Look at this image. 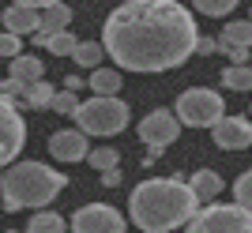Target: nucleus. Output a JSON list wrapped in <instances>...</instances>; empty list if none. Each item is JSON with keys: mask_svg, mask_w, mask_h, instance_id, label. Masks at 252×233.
<instances>
[{"mask_svg": "<svg viewBox=\"0 0 252 233\" xmlns=\"http://www.w3.org/2000/svg\"><path fill=\"white\" fill-rule=\"evenodd\" d=\"M200 30L181 0H125L102 23V45L125 72H169L196 53Z\"/></svg>", "mask_w": 252, "mask_h": 233, "instance_id": "obj_1", "label": "nucleus"}, {"mask_svg": "<svg viewBox=\"0 0 252 233\" xmlns=\"http://www.w3.org/2000/svg\"><path fill=\"white\" fill-rule=\"evenodd\" d=\"M200 211L196 192L181 177H147L128 196V218L143 233H173Z\"/></svg>", "mask_w": 252, "mask_h": 233, "instance_id": "obj_2", "label": "nucleus"}, {"mask_svg": "<svg viewBox=\"0 0 252 233\" xmlns=\"http://www.w3.org/2000/svg\"><path fill=\"white\" fill-rule=\"evenodd\" d=\"M64 184H68V177L45 162H15L0 173V203H4V211L45 207L64 192Z\"/></svg>", "mask_w": 252, "mask_h": 233, "instance_id": "obj_3", "label": "nucleus"}, {"mask_svg": "<svg viewBox=\"0 0 252 233\" xmlns=\"http://www.w3.org/2000/svg\"><path fill=\"white\" fill-rule=\"evenodd\" d=\"M128 116H132V109L121 102V98H87L83 106H79V113H75V124H79V132L83 136H117V132H125L128 128Z\"/></svg>", "mask_w": 252, "mask_h": 233, "instance_id": "obj_4", "label": "nucleus"}, {"mask_svg": "<svg viewBox=\"0 0 252 233\" xmlns=\"http://www.w3.org/2000/svg\"><path fill=\"white\" fill-rule=\"evenodd\" d=\"M185 233H252V211L241 203H207L192 214Z\"/></svg>", "mask_w": 252, "mask_h": 233, "instance_id": "obj_5", "label": "nucleus"}, {"mask_svg": "<svg viewBox=\"0 0 252 233\" xmlns=\"http://www.w3.org/2000/svg\"><path fill=\"white\" fill-rule=\"evenodd\" d=\"M173 113H177L181 128H215L222 116H226V109H222L219 90H207V87H192V90H185V94L177 98Z\"/></svg>", "mask_w": 252, "mask_h": 233, "instance_id": "obj_6", "label": "nucleus"}, {"mask_svg": "<svg viewBox=\"0 0 252 233\" xmlns=\"http://www.w3.org/2000/svg\"><path fill=\"white\" fill-rule=\"evenodd\" d=\"M139 139L147 143V162H155L162 150L169 147V143H177V136H181V120H177V113L173 109H155V113H147L143 120H139Z\"/></svg>", "mask_w": 252, "mask_h": 233, "instance_id": "obj_7", "label": "nucleus"}, {"mask_svg": "<svg viewBox=\"0 0 252 233\" xmlns=\"http://www.w3.org/2000/svg\"><path fill=\"white\" fill-rule=\"evenodd\" d=\"M23 147H27V120L15 109V102L0 98V173L8 166H15Z\"/></svg>", "mask_w": 252, "mask_h": 233, "instance_id": "obj_8", "label": "nucleus"}, {"mask_svg": "<svg viewBox=\"0 0 252 233\" xmlns=\"http://www.w3.org/2000/svg\"><path fill=\"white\" fill-rule=\"evenodd\" d=\"M125 214L109 203H87L72 214V233H125Z\"/></svg>", "mask_w": 252, "mask_h": 233, "instance_id": "obj_9", "label": "nucleus"}, {"mask_svg": "<svg viewBox=\"0 0 252 233\" xmlns=\"http://www.w3.org/2000/svg\"><path fill=\"white\" fill-rule=\"evenodd\" d=\"M211 143L219 150H245L252 147V120L249 116H222L211 128Z\"/></svg>", "mask_w": 252, "mask_h": 233, "instance_id": "obj_10", "label": "nucleus"}, {"mask_svg": "<svg viewBox=\"0 0 252 233\" xmlns=\"http://www.w3.org/2000/svg\"><path fill=\"white\" fill-rule=\"evenodd\" d=\"M91 136H83L79 128H64V132H53L49 136V154L57 162H83L91 154Z\"/></svg>", "mask_w": 252, "mask_h": 233, "instance_id": "obj_11", "label": "nucleus"}, {"mask_svg": "<svg viewBox=\"0 0 252 233\" xmlns=\"http://www.w3.org/2000/svg\"><path fill=\"white\" fill-rule=\"evenodd\" d=\"M68 23H72V8L68 4H53V8L42 11V23H38V30H34V45L38 49H45V42H49L53 34H64L68 30Z\"/></svg>", "mask_w": 252, "mask_h": 233, "instance_id": "obj_12", "label": "nucleus"}, {"mask_svg": "<svg viewBox=\"0 0 252 233\" xmlns=\"http://www.w3.org/2000/svg\"><path fill=\"white\" fill-rule=\"evenodd\" d=\"M0 23H4V30L8 34H34L38 30V23H42V11L34 8H23V4H11V8H4V15H0Z\"/></svg>", "mask_w": 252, "mask_h": 233, "instance_id": "obj_13", "label": "nucleus"}, {"mask_svg": "<svg viewBox=\"0 0 252 233\" xmlns=\"http://www.w3.org/2000/svg\"><path fill=\"white\" fill-rule=\"evenodd\" d=\"M8 79L31 87V83H38V79H45V64L38 60L34 53H19V57H11V60H8Z\"/></svg>", "mask_w": 252, "mask_h": 233, "instance_id": "obj_14", "label": "nucleus"}, {"mask_svg": "<svg viewBox=\"0 0 252 233\" xmlns=\"http://www.w3.org/2000/svg\"><path fill=\"white\" fill-rule=\"evenodd\" d=\"M252 45V19H233L222 27L219 49H249Z\"/></svg>", "mask_w": 252, "mask_h": 233, "instance_id": "obj_15", "label": "nucleus"}, {"mask_svg": "<svg viewBox=\"0 0 252 233\" xmlns=\"http://www.w3.org/2000/svg\"><path fill=\"white\" fill-rule=\"evenodd\" d=\"M189 188L196 192V200H200V203H211L222 192V177L215 170H196V173H189Z\"/></svg>", "mask_w": 252, "mask_h": 233, "instance_id": "obj_16", "label": "nucleus"}, {"mask_svg": "<svg viewBox=\"0 0 252 233\" xmlns=\"http://www.w3.org/2000/svg\"><path fill=\"white\" fill-rule=\"evenodd\" d=\"M87 87L102 98H117V90H121V72H117V68H94V75L87 79Z\"/></svg>", "mask_w": 252, "mask_h": 233, "instance_id": "obj_17", "label": "nucleus"}, {"mask_svg": "<svg viewBox=\"0 0 252 233\" xmlns=\"http://www.w3.org/2000/svg\"><path fill=\"white\" fill-rule=\"evenodd\" d=\"M53 98H57V90H53V83H45V79L23 87V106H31V109H49Z\"/></svg>", "mask_w": 252, "mask_h": 233, "instance_id": "obj_18", "label": "nucleus"}, {"mask_svg": "<svg viewBox=\"0 0 252 233\" xmlns=\"http://www.w3.org/2000/svg\"><path fill=\"white\" fill-rule=\"evenodd\" d=\"M64 230H68V222H64L57 211H38L31 222H27L23 233H64Z\"/></svg>", "mask_w": 252, "mask_h": 233, "instance_id": "obj_19", "label": "nucleus"}, {"mask_svg": "<svg viewBox=\"0 0 252 233\" xmlns=\"http://www.w3.org/2000/svg\"><path fill=\"white\" fill-rule=\"evenodd\" d=\"M72 57H75V64H79V68H102L105 45H102V42H79Z\"/></svg>", "mask_w": 252, "mask_h": 233, "instance_id": "obj_20", "label": "nucleus"}, {"mask_svg": "<svg viewBox=\"0 0 252 233\" xmlns=\"http://www.w3.org/2000/svg\"><path fill=\"white\" fill-rule=\"evenodd\" d=\"M222 83L230 87V90H252V68L249 64H230L222 72Z\"/></svg>", "mask_w": 252, "mask_h": 233, "instance_id": "obj_21", "label": "nucleus"}, {"mask_svg": "<svg viewBox=\"0 0 252 233\" xmlns=\"http://www.w3.org/2000/svg\"><path fill=\"white\" fill-rule=\"evenodd\" d=\"M87 162H91V166H94L98 173H105V170H117V162H121V154H117V147H91Z\"/></svg>", "mask_w": 252, "mask_h": 233, "instance_id": "obj_22", "label": "nucleus"}, {"mask_svg": "<svg viewBox=\"0 0 252 233\" xmlns=\"http://www.w3.org/2000/svg\"><path fill=\"white\" fill-rule=\"evenodd\" d=\"M192 4H196V11H200V15H211V19H222V15H230V11L237 8L241 0H192Z\"/></svg>", "mask_w": 252, "mask_h": 233, "instance_id": "obj_23", "label": "nucleus"}, {"mask_svg": "<svg viewBox=\"0 0 252 233\" xmlns=\"http://www.w3.org/2000/svg\"><path fill=\"white\" fill-rule=\"evenodd\" d=\"M79 106H83V102H79V94H75V90H57V98H53V113H61V116H75L79 113Z\"/></svg>", "mask_w": 252, "mask_h": 233, "instance_id": "obj_24", "label": "nucleus"}, {"mask_svg": "<svg viewBox=\"0 0 252 233\" xmlns=\"http://www.w3.org/2000/svg\"><path fill=\"white\" fill-rule=\"evenodd\" d=\"M233 203H241L245 211H252V170H245L233 180Z\"/></svg>", "mask_w": 252, "mask_h": 233, "instance_id": "obj_25", "label": "nucleus"}, {"mask_svg": "<svg viewBox=\"0 0 252 233\" xmlns=\"http://www.w3.org/2000/svg\"><path fill=\"white\" fill-rule=\"evenodd\" d=\"M75 45H79V42H75V34H68V30H64V34H53L49 42H45V53L72 57V53H75Z\"/></svg>", "mask_w": 252, "mask_h": 233, "instance_id": "obj_26", "label": "nucleus"}, {"mask_svg": "<svg viewBox=\"0 0 252 233\" xmlns=\"http://www.w3.org/2000/svg\"><path fill=\"white\" fill-rule=\"evenodd\" d=\"M19 53H23V38L4 30V34H0V57H8V60H11V57H19Z\"/></svg>", "mask_w": 252, "mask_h": 233, "instance_id": "obj_27", "label": "nucleus"}, {"mask_svg": "<svg viewBox=\"0 0 252 233\" xmlns=\"http://www.w3.org/2000/svg\"><path fill=\"white\" fill-rule=\"evenodd\" d=\"M11 4H23V8H34V11H45L53 4H61V0H11Z\"/></svg>", "mask_w": 252, "mask_h": 233, "instance_id": "obj_28", "label": "nucleus"}, {"mask_svg": "<svg viewBox=\"0 0 252 233\" xmlns=\"http://www.w3.org/2000/svg\"><path fill=\"white\" fill-rule=\"evenodd\" d=\"M83 87H87V79H79V75H64V90H75V94H79V90H83Z\"/></svg>", "mask_w": 252, "mask_h": 233, "instance_id": "obj_29", "label": "nucleus"}, {"mask_svg": "<svg viewBox=\"0 0 252 233\" xmlns=\"http://www.w3.org/2000/svg\"><path fill=\"white\" fill-rule=\"evenodd\" d=\"M215 49H219V38H200V42H196V53H215Z\"/></svg>", "mask_w": 252, "mask_h": 233, "instance_id": "obj_30", "label": "nucleus"}, {"mask_svg": "<svg viewBox=\"0 0 252 233\" xmlns=\"http://www.w3.org/2000/svg\"><path fill=\"white\" fill-rule=\"evenodd\" d=\"M102 184H105V188H117V184H121V170H105L102 173Z\"/></svg>", "mask_w": 252, "mask_h": 233, "instance_id": "obj_31", "label": "nucleus"}, {"mask_svg": "<svg viewBox=\"0 0 252 233\" xmlns=\"http://www.w3.org/2000/svg\"><path fill=\"white\" fill-rule=\"evenodd\" d=\"M222 53L230 57L233 64H245V60H249V49H222Z\"/></svg>", "mask_w": 252, "mask_h": 233, "instance_id": "obj_32", "label": "nucleus"}, {"mask_svg": "<svg viewBox=\"0 0 252 233\" xmlns=\"http://www.w3.org/2000/svg\"><path fill=\"white\" fill-rule=\"evenodd\" d=\"M249 19H252V15H249Z\"/></svg>", "mask_w": 252, "mask_h": 233, "instance_id": "obj_33", "label": "nucleus"}, {"mask_svg": "<svg viewBox=\"0 0 252 233\" xmlns=\"http://www.w3.org/2000/svg\"><path fill=\"white\" fill-rule=\"evenodd\" d=\"M249 113H252V109H249Z\"/></svg>", "mask_w": 252, "mask_h": 233, "instance_id": "obj_34", "label": "nucleus"}]
</instances>
